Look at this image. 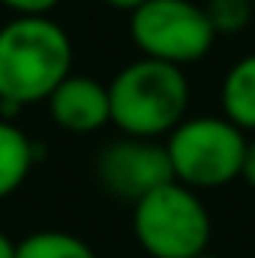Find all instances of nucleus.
<instances>
[{
  "mask_svg": "<svg viewBox=\"0 0 255 258\" xmlns=\"http://www.w3.org/2000/svg\"><path fill=\"white\" fill-rule=\"evenodd\" d=\"M129 36L141 57L189 66L210 54L216 30L192 0H144L129 12Z\"/></svg>",
  "mask_w": 255,
  "mask_h": 258,
  "instance_id": "obj_5",
  "label": "nucleus"
},
{
  "mask_svg": "<svg viewBox=\"0 0 255 258\" xmlns=\"http://www.w3.org/2000/svg\"><path fill=\"white\" fill-rule=\"evenodd\" d=\"M108 102L123 135L156 141L189 117V78L180 66L138 57L111 78Z\"/></svg>",
  "mask_w": 255,
  "mask_h": 258,
  "instance_id": "obj_2",
  "label": "nucleus"
},
{
  "mask_svg": "<svg viewBox=\"0 0 255 258\" xmlns=\"http://www.w3.org/2000/svg\"><path fill=\"white\" fill-rule=\"evenodd\" d=\"M105 6H111V9H120V12H132V9H138L144 0H102Z\"/></svg>",
  "mask_w": 255,
  "mask_h": 258,
  "instance_id": "obj_14",
  "label": "nucleus"
},
{
  "mask_svg": "<svg viewBox=\"0 0 255 258\" xmlns=\"http://www.w3.org/2000/svg\"><path fill=\"white\" fill-rule=\"evenodd\" d=\"M72 72V39L48 15H15L0 27V111L45 102Z\"/></svg>",
  "mask_w": 255,
  "mask_h": 258,
  "instance_id": "obj_1",
  "label": "nucleus"
},
{
  "mask_svg": "<svg viewBox=\"0 0 255 258\" xmlns=\"http://www.w3.org/2000/svg\"><path fill=\"white\" fill-rule=\"evenodd\" d=\"M240 177L255 189V138L246 141V153H243V168H240Z\"/></svg>",
  "mask_w": 255,
  "mask_h": 258,
  "instance_id": "obj_13",
  "label": "nucleus"
},
{
  "mask_svg": "<svg viewBox=\"0 0 255 258\" xmlns=\"http://www.w3.org/2000/svg\"><path fill=\"white\" fill-rule=\"evenodd\" d=\"M36 144L21 126L0 117V201L9 198L33 171Z\"/></svg>",
  "mask_w": 255,
  "mask_h": 258,
  "instance_id": "obj_9",
  "label": "nucleus"
},
{
  "mask_svg": "<svg viewBox=\"0 0 255 258\" xmlns=\"http://www.w3.org/2000/svg\"><path fill=\"white\" fill-rule=\"evenodd\" d=\"M222 117L243 132H255V54L234 60L222 78Z\"/></svg>",
  "mask_w": 255,
  "mask_h": 258,
  "instance_id": "obj_8",
  "label": "nucleus"
},
{
  "mask_svg": "<svg viewBox=\"0 0 255 258\" xmlns=\"http://www.w3.org/2000/svg\"><path fill=\"white\" fill-rule=\"evenodd\" d=\"M195 258H219V255H210V252H201V255H195Z\"/></svg>",
  "mask_w": 255,
  "mask_h": 258,
  "instance_id": "obj_16",
  "label": "nucleus"
},
{
  "mask_svg": "<svg viewBox=\"0 0 255 258\" xmlns=\"http://www.w3.org/2000/svg\"><path fill=\"white\" fill-rule=\"evenodd\" d=\"M60 0H0V6L12 9L15 15H48Z\"/></svg>",
  "mask_w": 255,
  "mask_h": 258,
  "instance_id": "obj_12",
  "label": "nucleus"
},
{
  "mask_svg": "<svg viewBox=\"0 0 255 258\" xmlns=\"http://www.w3.org/2000/svg\"><path fill=\"white\" fill-rule=\"evenodd\" d=\"M210 213L195 189L168 180L132 204V234L150 258H195L207 252Z\"/></svg>",
  "mask_w": 255,
  "mask_h": 258,
  "instance_id": "obj_3",
  "label": "nucleus"
},
{
  "mask_svg": "<svg viewBox=\"0 0 255 258\" xmlns=\"http://www.w3.org/2000/svg\"><path fill=\"white\" fill-rule=\"evenodd\" d=\"M15 258H96V252L69 231H36L15 243Z\"/></svg>",
  "mask_w": 255,
  "mask_h": 258,
  "instance_id": "obj_10",
  "label": "nucleus"
},
{
  "mask_svg": "<svg viewBox=\"0 0 255 258\" xmlns=\"http://www.w3.org/2000/svg\"><path fill=\"white\" fill-rule=\"evenodd\" d=\"M96 180L102 183V189L108 195L135 204L147 192L174 180V174H171L165 144L123 135L120 141H111L99 150Z\"/></svg>",
  "mask_w": 255,
  "mask_h": 258,
  "instance_id": "obj_6",
  "label": "nucleus"
},
{
  "mask_svg": "<svg viewBox=\"0 0 255 258\" xmlns=\"http://www.w3.org/2000/svg\"><path fill=\"white\" fill-rule=\"evenodd\" d=\"M204 12H207V18L213 24L216 36L219 33L228 36V33L246 30V24L252 18V0H207Z\"/></svg>",
  "mask_w": 255,
  "mask_h": 258,
  "instance_id": "obj_11",
  "label": "nucleus"
},
{
  "mask_svg": "<svg viewBox=\"0 0 255 258\" xmlns=\"http://www.w3.org/2000/svg\"><path fill=\"white\" fill-rule=\"evenodd\" d=\"M165 153L177 183L189 189H216L240 177L246 135L225 117H186L165 135Z\"/></svg>",
  "mask_w": 255,
  "mask_h": 258,
  "instance_id": "obj_4",
  "label": "nucleus"
},
{
  "mask_svg": "<svg viewBox=\"0 0 255 258\" xmlns=\"http://www.w3.org/2000/svg\"><path fill=\"white\" fill-rule=\"evenodd\" d=\"M0 258H15V243L9 240V234L0 231Z\"/></svg>",
  "mask_w": 255,
  "mask_h": 258,
  "instance_id": "obj_15",
  "label": "nucleus"
},
{
  "mask_svg": "<svg viewBox=\"0 0 255 258\" xmlns=\"http://www.w3.org/2000/svg\"><path fill=\"white\" fill-rule=\"evenodd\" d=\"M51 120L66 132L87 135L111 123V102H108V84L69 72L54 87V93L45 99Z\"/></svg>",
  "mask_w": 255,
  "mask_h": 258,
  "instance_id": "obj_7",
  "label": "nucleus"
}]
</instances>
